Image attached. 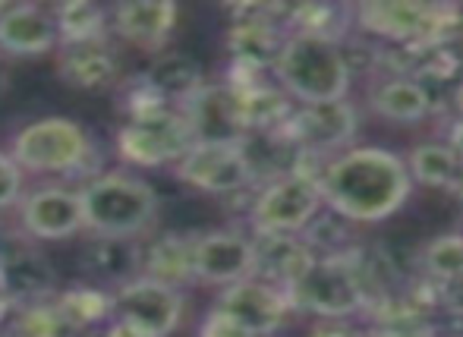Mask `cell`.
Segmentation results:
<instances>
[{"label": "cell", "mask_w": 463, "mask_h": 337, "mask_svg": "<svg viewBox=\"0 0 463 337\" xmlns=\"http://www.w3.org/2000/svg\"><path fill=\"white\" fill-rule=\"evenodd\" d=\"M322 205L350 224H378L407 205L413 180L394 152L382 145L347 148L325 161L318 173Z\"/></svg>", "instance_id": "obj_1"}, {"label": "cell", "mask_w": 463, "mask_h": 337, "mask_svg": "<svg viewBox=\"0 0 463 337\" xmlns=\"http://www.w3.org/2000/svg\"><path fill=\"white\" fill-rule=\"evenodd\" d=\"M271 70L287 98L299 105H325V101L347 98L350 76H354L347 51L341 44L312 35H287Z\"/></svg>", "instance_id": "obj_2"}, {"label": "cell", "mask_w": 463, "mask_h": 337, "mask_svg": "<svg viewBox=\"0 0 463 337\" xmlns=\"http://www.w3.org/2000/svg\"><path fill=\"white\" fill-rule=\"evenodd\" d=\"M76 196L82 209V227H89L95 237L136 239L158 215L155 190L129 173H95Z\"/></svg>", "instance_id": "obj_3"}, {"label": "cell", "mask_w": 463, "mask_h": 337, "mask_svg": "<svg viewBox=\"0 0 463 337\" xmlns=\"http://www.w3.org/2000/svg\"><path fill=\"white\" fill-rule=\"evenodd\" d=\"M13 161L29 173L86 177L98 173V148L92 136L67 117H44L23 126L13 139Z\"/></svg>", "instance_id": "obj_4"}, {"label": "cell", "mask_w": 463, "mask_h": 337, "mask_svg": "<svg viewBox=\"0 0 463 337\" xmlns=\"http://www.w3.org/2000/svg\"><path fill=\"white\" fill-rule=\"evenodd\" d=\"M293 313H309L328 322H344L366 313L369 296L354 268V252L316 256V262L284 290Z\"/></svg>", "instance_id": "obj_5"}, {"label": "cell", "mask_w": 463, "mask_h": 337, "mask_svg": "<svg viewBox=\"0 0 463 337\" xmlns=\"http://www.w3.org/2000/svg\"><path fill=\"white\" fill-rule=\"evenodd\" d=\"M322 211V192L312 177L303 173H284L278 180H269L256 192L250 205L252 233H299L306 230Z\"/></svg>", "instance_id": "obj_6"}, {"label": "cell", "mask_w": 463, "mask_h": 337, "mask_svg": "<svg viewBox=\"0 0 463 337\" xmlns=\"http://www.w3.org/2000/svg\"><path fill=\"white\" fill-rule=\"evenodd\" d=\"M189 148H193V133L180 108H165L142 120H127L117 133V152L133 167L177 164Z\"/></svg>", "instance_id": "obj_7"}, {"label": "cell", "mask_w": 463, "mask_h": 337, "mask_svg": "<svg viewBox=\"0 0 463 337\" xmlns=\"http://www.w3.org/2000/svg\"><path fill=\"white\" fill-rule=\"evenodd\" d=\"M177 180L195 186L212 196H233L256 183L243 142L224 145V142H193V148L174 164Z\"/></svg>", "instance_id": "obj_8"}, {"label": "cell", "mask_w": 463, "mask_h": 337, "mask_svg": "<svg viewBox=\"0 0 463 337\" xmlns=\"http://www.w3.org/2000/svg\"><path fill=\"white\" fill-rule=\"evenodd\" d=\"M356 111L347 98L325 101V105H299L293 108L290 120L280 126V133L299 148V152L335 158L354 142L356 136Z\"/></svg>", "instance_id": "obj_9"}, {"label": "cell", "mask_w": 463, "mask_h": 337, "mask_svg": "<svg viewBox=\"0 0 463 337\" xmlns=\"http://www.w3.org/2000/svg\"><path fill=\"white\" fill-rule=\"evenodd\" d=\"M451 6V4H448ZM445 4H416V0H369L354 10V19L363 32L384 42L420 44L432 42L435 29L448 13Z\"/></svg>", "instance_id": "obj_10"}, {"label": "cell", "mask_w": 463, "mask_h": 337, "mask_svg": "<svg viewBox=\"0 0 463 337\" xmlns=\"http://www.w3.org/2000/svg\"><path fill=\"white\" fill-rule=\"evenodd\" d=\"M214 309H221L233 322H240L252 337L278 334L287 325V319L293 315L290 300H287L284 290L269 281H259V277H246V281L224 287L218 294Z\"/></svg>", "instance_id": "obj_11"}, {"label": "cell", "mask_w": 463, "mask_h": 337, "mask_svg": "<svg viewBox=\"0 0 463 337\" xmlns=\"http://www.w3.org/2000/svg\"><path fill=\"white\" fill-rule=\"evenodd\" d=\"M184 294L152 277H133L114 290V315L127 319L133 325H142L146 332L158 337H171L184 322Z\"/></svg>", "instance_id": "obj_12"}, {"label": "cell", "mask_w": 463, "mask_h": 337, "mask_svg": "<svg viewBox=\"0 0 463 337\" xmlns=\"http://www.w3.org/2000/svg\"><path fill=\"white\" fill-rule=\"evenodd\" d=\"M180 114L186 117L193 142H224V145H237L246 136L243 108H240V95L231 86H202L180 105Z\"/></svg>", "instance_id": "obj_13"}, {"label": "cell", "mask_w": 463, "mask_h": 337, "mask_svg": "<svg viewBox=\"0 0 463 337\" xmlns=\"http://www.w3.org/2000/svg\"><path fill=\"white\" fill-rule=\"evenodd\" d=\"M252 237L237 230L202 233L193 243V275L195 281L212 287H231L237 281L252 277Z\"/></svg>", "instance_id": "obj_14"}, {"label": "cell", "mask_w": 463, "mask_h": 337, "mask_svg": "<svg viewBox=\"0 0 463 337\" xmlns=\"http://www.w3.org/2000/svg\"><path fill=\"white\" fill-rule=\"evenodd\" d=\"M177 25V4L171 0H127L110 10V29L127 44L148 54L165 51Z\"/></svg>", "instance_id": "obj_15"}, {"label": "cell", "mask_w": 463, "mask_h": 337, "mask_svg": "<svg viewBox=\"0 0 463 337\" xmlns=\"http://www.w3.org/2000/svg\"><path fill=\"white\" fill-rule=\"evenodd\" d=\"M19 221L35 239H67L82 227L80 196L63 186H44L19 202Z\"/></svg>", "instance_id": "obj_16"}, {"label": "cell", "mask_w": 463, "mask_h": 337, "mask_svg": "<svg viewBox=\"0 0 463 337\" xmlns=\"http://www.w3.org/2000/svg\"><path fill=\"white\" fill-rule=\"evenodd\" d=\"M0 284L13 309L51 303L57 296V271L42 252L19 246L0 262Z\"/></svg>", "instance_id": "obj_17"}, {"label": "cell", "mask_w": 463, "mask_h": 337, "mask_svg": "<svg viewBox=\"0 0 463 337\" xmlns=\"http://www.w3.org/2000/svg\"><path fill=\"white\" fill-rule=\"evenodd\" d=\"M61 48L57 25L44 6L16 4L0 13V54L13 57H38Z\"/></svg>", "instance_id": "obj_18"}, {"label": "cell", "mask_w": 463, "mask_h": 337, "mask_svg": "<svg viewBox=\"0 0 463 337\" xmlns=\"http://www.w3.org/2000/svg\"><path fill=\"white\" fill-rule=\"evenodd\" d=\"M252 277L287 290L316 262V252L293 233H259L252 237Z\"/></svg>", "instance_id": "obj_19"}, {"label": "cell", "mask_w": 463, "mask_h": 337, "mask_svg": "<svg viewBox=\"0 0 463 337\" xmlns=\"http://www.w3.org/2000/svg\"><path fill=\"white\" fill-rule=\"evenodd\" d=\"M57 73L67 86L82 89V92H98V89L114 86L120 63H117V54L108 42L70 44L57 54Z\"/></svg>", "instance_id": "obj_20"}, {"label": "cell", "mask_w": 463, "mask_h": 337, "mask_svg": "<svg viewBox=\"0 0 463 337\" xmlns=\"http://www.w3.org/2000/svg\"><path fill=\"white\" fill-rule=\"evenodd\" d=\"M193 243L195 237L184 233H161L146 252H142V277L165 284V287H186L195 281L193 275Z\"/></svg>", "instance_id": "obj_21"}, {"label": "cell", "mask_w": 463, "mask_h": 337, "mask_svg": "<svg viewBox=\"0 0 463 337\" xmlns=\"http://www.w3.org/2000/svg\"><path fill=\"white\" fill-rule=\"evenodd\" d=\"M287 32L278 23L269 19H246V23H233L227 32V51H231V63H243L252 70H269L275 67L280 44H284Z\"/></svg>", "instance_id": "obj_22"}, {"label": "cell", "mask_w": 463, "mask_h": 337, "mask_svg": "<svg viewBox=\"0 0 463 337\" xmlns=\"http://www.w3.org/2000/svg\"><path fill=\"white\" fill-rule=\"evenodd\" d=\"M82 271L92 275L95 281L114 284L117 290L120 284L142 275V249L136 246V239L95 237V243L82 252Z\"/></svg>", "instance_id": "obj_23"}, {"label": "cell", "mask_w": 463, "mask_h": 337, "mask_svg": "<svg viewBox=\"0 0 463 337\" xmlns=\"http://www.w3.org/2000/svg\"><path fill=\"white\" fill-rule=\"evenodd\" d=\"M372 111L391 123H420L432 111V95L420 80L388 76L372 89Z\"/></svg>", "instance_id": "obj_24"}, {"label": "cell", "mask_w": 463, "mask_h": 337, "mask_svg": "<svg viewBox=\"0 0 463 337\" xmlns=\"http://www.w3.org/2000/svg\"><path fill=\"white\" fill-rule=\"evenodd\" d=\"M146 80L171 108H180L195 89L205 86L202 67L189 54H180V51H158L152 67L146 70Z\"/></svg>", "instance_id": "obj_25"}, {"label": "cell", "mask_w": 463, "mask_h": 337, "mask_svg": "<svg viewBox=\"0 0 463 337\" xmlns=\"http://www.w3.org/2000/svg\"><path fill=\"white\" fill-rule=\"evenodd\" d=\"M410 171V180L432 190H458L463 186V158L445 142H426L410 152V161H403Z\"/></svg>", "instance_id": "obj_26"}, {"label": "cell", "mask_w": 463, "mask_h": 337, "mask_svg": "<svg viewBox=\"0 0 463 337\" xmlns=\"http://www.w3.org/2000/svg\"><path fill=\"white\" fill-rule=\"evenodd\" d=\"M51 16H54L61 48H70V44L108 42L110 13L104 10V6L92 4V0H70V4L57 6Z\"/></svg>", "instance_id": "obj_27"}, {"label": "cell", "mask_w": 463, "mask_h": 337, "mask_svg": "<svg viewBox=\"0 0 463 337\" xmlns=\"http://www.w3.org/2000/svg\"><path fill=\"white\" fill-rule=\"evenodd\" d=\"M57 313L63 315L70 328L76 334L82 332H95V328L104 325V319L114 315V294L101 287H73L63 290V294L54 296Z\"/></svg>", "instance_id": "obj_28"}, {"label": "cell", "mask_w": 463, "mask_h": 337, "mask_svg": "<svg viewBox=\"0 0 463 337\" xmlns=\"http://www.w3.org/2000/svg\"><path fill=\"white\" fill-rule=\"evenodd\" d=\"M240 95V108H243L246 133H271L280 129L293 114V101L287 98L284 89L259 82L252 89H243Z\"/></svg>", "instance_id": "obj_29"}, {"label": "cell", "mask_w": 463, "mask_h": 337, "mask_svg": "<svg viewBox=\"0 0 463 337\" xmlns=\"http://www.w3.org/2000/svg\"><path fill=\"white\" fill-rule=\"evenodd\" d=\"M350 19H354V10L337 4H303V6H290V13H287L290 35H312L335 44L344 42V35L350 29Z\"/></svg>", "instance_id": "obj_30"}, {"label": "cell", "mask_w": 463, "mask_h": 337, "mask_svg": "<svg viewBox=\"0 0 463 337\" xmlns=\"http://www.w3.org/2000/svg\"><path fill=\"white\" fill-rule=\"evenodd\" d=\"M6 337H80L57 313L54 300L35 303V306H19L10 328H4Z\"/></svg>", "instance_id": "obj_31"}, {"label": "cell", "mask_w": 463, "mask_h": 337, "mask_svg": "<svg viewBox=\"0 0 463 337\" xmlns=\"http://www.w3.org/2000/svg\"><path fill=\"white\" fill-rule=\"evenodd\" d=\"M422 271L429 281H458L463 277V237L460 233H448V237H435L422 249Z\"/></svg>", "instance_id": "obj_32"}, {"label": "cell", "mask_w": 463, "mask_h": 337, "mask_svg": "<svg viewBox=\"0 0 463 337\" xmlns=\"http://www.w3.org/2000/svg\"><path fill=\"white\" fill-rule=\"evenodd\" d=\"M171 108L152 86H148L146 73H136L133 80H127L120 86V111L129 117V120H142L148 114H158Z\"/></svg>", "instance_id": "obj_33"}, {"label": "cell", "mask_w": 463, "mask_h": 337, "mask_svg": "<svg viewBox=\"0 0 463 337\" xmlns=\"http://www.w3.org/2000/svg\"><path fill=\"white\" fill-rule=\"evenodd\" d=\"M432 44L445 57H451V61L458 63V70L463 67V10L460 6H448L445 19H441L432 35Z\"/></svg>", "instance_id": "obj_34"}, {"label": "cell", "mask_w": 463, "mask_h": 337, "mask_svg": "<svg viewBox=\"0 0 463 337\" xmlns=\"http://www.w3.org/2000/svg\"><path fill=\"white\" fill-rule=\"evenodd\" d=\"M19 192H23V171L10 154L0 152V211L16 205Z\"/></svg>", "instance_id": "obj_35"}, {"label": "cell", "mask_w": 463, "mask_h": 337, "mask_svg": "<svg viewBox=\"0 0 463 337\" xmlns=\"http://www.w3.org/2000/svg\"><path fill=\"white\" fill-rule=\"evenodd\" d=\"M432 306H441L448 315L454 319H463V277L458 281H432Z\"/></svg>", "instance_id": "obj_36"}, {"label": "cell", "mask_w": 463, "mask_h": 337, "mask_svg": "<svg viewBox=\"0 0 463 337\" xmlns=\"http://www.w3.org/2000/svg\"><path fill=\"white\" fill-rule=\"evenodd\" d=\"M199 337H252L240 322H233L231 315H224L221 309H212V313L202 319L199 325Z\"/></svg>", "instance_id": "obj_37"}, {"label": "cell", "mask_w": 463, "mask_h": 337, "mask_svg": "<svg viewBox=\"0 0 463 337\" xmlns=\"http://www.w3.org/2000/svg\"><path fill=\"white\" fill-rule=\"evenodd\" d=\"M98 337H158V334H152V332H146L142 325H133V322H127V319H114L108 328H98Z\"/></svg>", "instance_id": "obj_38"}, {"label": "cell", "mask_w": 463, "mask_h": 337, "mask_svg": "<svg viewBox=\"0 0 463 337\" xmlns=\"http://www.w3.org/2000/svg\"><path fill=\"white\" fill-rule=\"evenodd\" d=\"M309 337H366V332L354 325H344V322H331V325H318Z\"/></svg>", "instance_id": "obj_39"}, {"label": "cell", "mask_w": 463, "mask_h": 337, "mask_svg": "<svg viewBox=\"0 0 463 337\" xmlns=\"http://www.w3.org/2000/svg\"><path fill=\"white\" fill-rule=\"evenodd\" d=\"M13 249H19V246L13 243V237H10V233H4V230H0V262H4V258L10 256Z\"/></svg>", "instance_id": "obj_40"}, {"label": "cell", "mask_w": 463, "mask_h": 337, "mask_svg": "<svg viewBox=\"0 0 463 337\" xmlns=\"http://www.w3.org/2000/svg\"><path fill=\"white\" fill-rule=\"evenodd\" d=\"M13 313V303L6 300V294H4V284H0V325H4V319Z\"/></svg>", "instance_id": "obj_41"}, {"label": "cell", "mask_w": 463, "mask_h": 337, "mask_svg": "<svg viewBox=\"0 0 463 337\" xmlns=\"http://www.w3.org/2000/svg\"><path fill=\"white\" fill-rule=\"evenodd\" d=\"M6 86H10V73H6V63H4V57H0V95L6 92Z\"/></svg>", "instance_id": "obj_42"}, {"label": "cell", "mask_w": 463, "mask_h": 337, "mask_svg": "<svg viewBox=\"0 0 463 337\" xmlns=\"http://www.w3.org/2000/svg\"><path fill=\"white\" fill-rule=\"evenodd\" d=\"M458 111H460V120H463V82H460V89H458Z\"/></svg>", "instance_id": "obj_43"}, {"label": "cell", "mask_w": 463, "mask_h": 337, "mask_svg": "<svg viewBox=\"0 0 463 337\" xmlns=\"http://www.w3.org/2000/svg\"><path fill=\"white\" fill-rule=\"evenodd\" d=\"M0 337H6V334H4V328H0Z\"/></svg>", "instance_id": "obj_44"}]
</instances>
